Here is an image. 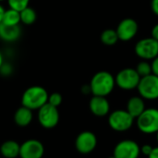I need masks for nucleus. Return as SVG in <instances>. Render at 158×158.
<instances>
[{"mask_svg":"<svg viewBox=\"0 0 158 158\" xmlns=\"http://www.w3.org/2000/svg\"><path fill=\"white\" fill-rule=\"evenodd\" d=\"M89 85L93 96L107 97L113 92L115 87V81L111 73L107 71H100L92 76Z\"/></svg>","mask_w":158,"mask_h":158,"instance_id":"1","label":"nucleus"},{"mask_svg":"<svg viewBox=\"0 0 158 158\" xmlns=\"http://www.w3.org/2000/svg\"><path fill=\"white\" fill-rule=\"evenodd\" d=\"M48 93L41 86H32L24 90L22 96V105L32 111L38 110L48 102Z\"/></svg>","mask_w":158,"mask_h":158,"instance_id":"2","label":"nucleus"},{"mask_svg":"<svg viewBox=\"0 0 158 158\" xmlns=\"http://www.w3.org/2000/svg\"><path fill=\"white\" fill-rule=\"evenodd\" d=\"M139 130L143 134H155L158 131V109L146 108L137 118Z\"/></svg>","mask_w":158,"mask_h":158,"instance_id":"3","label":"nucleus"},{"mask_svg":"<svg viewBox=\"0 0 158 158\" xmlns=\"http://www.w3.org/2000/svg\"><path fill=\"white\" fill-rule=\"evenodd\" d=\"M137 89L143 100L152 101L158 99V76L151 73L140 77Z\"/></svg>","mask_w":158,"mask_h":158,"instance_id":"4","label":"nucleus"},{"mask_svg":"<svg viewBox=\"0 0 158 158\" xmlns=\"http://www.w3.org/2000/svg\"><path fill=\"white\" fill-rule=\"evenodd\" d=\"M134 120L127 110H115L109 114L108 124L113 130L124 132L131 128Z\"/></svg>","mask_w":158,"mask_h":158,"instance_id":"5","label":"nucleus"},{"mask_svg":"<svg viewBox=\"0 0 158 158\" xmlns=\"http://www.w3.org/2000/svg\"><path fill=\"white\" fill-rule=\"evenodd\" d=\"M140 76L133 68H124L119 71L114 77L115 85L123 90L137 89Z\"/></svg>","mask_w":158,"mask_h":158,"instance_id":"6","label":"nucleus"},{"mask_svg":"<svg viewBox=\"0 0 158 158\" xmlns=\"http://www.w3.org/2000/svg\"><path fill=\"white\" fill-rule=\"evenodd\" d=\"M37 111V119L42 127L50 129L55 127L59 124L60 113L58 107H55L47 102Z\"/></svg>","mask_w":158,"mask_h":158,"instance_id":"7","label":"nucleus"},{"mask_svg":"<svg viewBox=\"0 0 158 158\" xmlns=\"http://www.w3.org/2000/svg\"><path fill=\"white\" fill-rule=\"evenodd\" d=\"M136 55L144 60H152L158 56V41L152 37L142 38L139 40L135 46Z\"/></svg>","mask_w":158,"mask_h":158,"instance_id":"8","label":"nucleus"},{"mask_svg":"<svg viewBox=\"0 0 158 158\" xmlns=\"http://www.w3.org/2000/svg\"><path fill=\"white\" fill-rule=\"evenodd\" d=\"M113 155L115 158H139L140 146L135 140L124 139L114 146Z\"/></svg>","mask_w":158,"mask_h":158,"instance_id":"9","label":"nucleus"},{"mask_svg":"<svg viewBox=\"0 0 158 158\" xmlns=\"http://www.w3.org/2000/svg\"><path fill=\"white\" fill-rule=\"evenodd\" d=\"M97 144L98 139L96 135L89 130H85L79 133L74 141L75 149L78 152L82 154H89L92 152L97 147Z\"/></svg>","mask_w":158,"mask_h":158,"instance_id":"10","label":"nucleus"},{"mask_svg":"<svg viewBox=\"0 0 158 158\" xmlns=\"http://www.w3.org/2000/svg\"><path fill=\"white\" fill-rule=\"evenodd\" d=\"M45 153L43 143L35 139H29L20 144L21 158H42Z\"/></svg>","mask_w":158,"mask_h":158,"instance_id":"11","label":"nucleus"},{"mask_svg":"<svg viewBox=\"0 0 158 158\" xmlns=\"http://www.w3.org/2000/svg\"><path fill=\"white\" fill-rule=\"evenodd\" d=\"M138 30L139 25L137 22L131 18L122 20L117 25V28L115 29L118 39L124 42H127L133 39L136 36Z\"/></svg>","mask_w":158,"mask_h":158,"instance_id":"12","label":"nucleus"},{"mask_svg":"<svg viewBox=\"0 0 158 158\" xmlns=\"http://www.w3.org/2000/svg\"><path fill=\"white\" fill-rule=\"evenodd\" d=\"M90 112L98 117L106 116L110 112V103L106 97L92 96L89 103Z\"/></svg>","mask_w":158,"mask_h":158,"instance_id":"13","label":"nucleus"},{"mask_svg":"<svg viewBox=\"0 0 158 158\" xmlns=\"http://www.w3.org/2000/svg\"><path fill=\"white\" fill-rule=\"evenodd\" d=\"M22 35V31L19 25L9 26L4 23H0V38L6 42H15Z\"/></svg>","mask_w":158,"mask_h":158,"instance_id":"14","label":"nucleus"},{"mask_svg":"<svg viewBox=\"0 0 158 158\" xmlns=\"http://www.w3.org/2000/svg\"><path fill=\"white\" fill-rule=\"evenodd\" d=\"M33 111L30 110L29 108L25 106H21L20 108L17 109V111L14 114L13 119L15 124L18 127H25L31 124L33 121Z\"/></svg>","mask_w":158,"mask_h":158,"instance_id":"15","label":"nucleus"},{"mask_svg":"<svg viewBox=\"0 0 158 158\" xmlns=\"http://www.w3.org/2000/svg\"><path fill=\"white\" fill-rule=\"evenodd\" d=\"M145 103L144 100L140 96H134L131 97L127 103V113L136 119L144 110H145Z\"/></svg>","mask_w":158,"mask_h":158,"instance_id":"16","label":"nucleus"},{"mask_svg":"<svg viewBox=\"0 0 158 158\" xmlns=\"http://www.w3.org/2000/svg\"><path fill=\"white\" fill-rule=\"evenodd\" d=\"M0 153L3 158H17L20 154V144L12 139L6 140L0 146Z\"/></svg>","mask_w":158,"mask_h":158,"instance_id":"17","label":"nucleus"},{"mask_svg":"<svg viewBox=\"0 0 158 158\" xmlns=\"http://www.w3.org/2000/svg\"><path fill=\"white\" fill-rule=\"evenodd\" d=\"M20 23H21V17L19 11L12 9H9L5 10L2 23L9 26H17L20 24Z\"/></svg>","mask_w":158,"mask_h":158,"instance_id":"18","label":"nucleus"},{"mask_svg":"<svg viewBox=\"0 0 158 158\" xmlns=\"http://www.w3.org/2000/svg\"><path fill=\"white\" fill-rule=\"evenodd\" d=\"M20 17H21V23H23L25 25H32L35 23L37 15L35 10L28 6L22 11H20Z\"/></svg>","mask_w":158,"mask_h":158,"instance_id":"19","label":"nucleus"},{"mask_svg":"<svg viewBox=\"0 0 158 158\" xmlns=\"http://www.w3.org/2000/svg\"><path fill=\"white\" fill-rule=\"evenodd\" d=\"M118 40L116 31L114 29H106L101 35V41L105 46H114Z\"/></svg>","mask_w":158,"mask_h":158,"instance_id":"20","label":"nucleus"},{"mask_svg":"<svg viewBox=\"0 0 158 158\" xmlns=\"http://www.w3.org/2000/svg\"><path fill=\"white\" fill-rule=\"evenodd\" d=\"M135 70H136V72L138 73V74L140 77H143V76H146V75L152 73V66H151V63H149L146 60H142V61L139 62L137 64Z\"/></svg>","mask_w":158,"mask_h":158,"instance_id":"21","label":"nucleus"},{"mask_svg":"<svg viewBox=\"0 0 158 158\" xmlns=\"http://www.w3.org/2000/svg\"><path fill=\"white\" fill-rule=\"evenodd\" d=\"M10 9L15 10L17 11H22L29 6L30 0H7Z\"/></svg>","mask_w":158,"mask_h":158,"instance_id":"22","label":"nucleus"},{"mask_svg":"<svg viewBox=\"0 0 158 158\" xmlns=\"http://www.w3.org/2000/svg\"><path fill=\"white\" fill-rule=\"evenodd\" d=\"M62 102V96L60 93L59 92H53L51 94H48V103L55 106V107H59Z\"/></svg>","mask_w":158,"mask_h":158,"instance_id":"23","label":"nucleus"},{"mask_svg":"<svg viewBox=\"0 0 158 158\" xmlns=\"http://www.w3.org/2000/svg\"><path fill=\"white\" fill-rule=\"evenodd\" d=\"M0 73H1L3 75L5 76H8L10 74H11L12 73V66L10 64H8V63H3L1 68H0Z\"/></svg>","mask_w":158,"mask_h":158,"instance_id":"24","label":"nucleus"},{"mask_svg":"<svg viewBox=\"0 0 158 158\" xmlns=\"http://www.w3.org/2000/svg\"><path fill=\"white\" fill-rule=\"evenodd\" d=\"M152 148H153V147H152V145H150V144H144V145H142V146L140 147V153H142L143 155L148 156V155L151 153Z\"/></svg>","mask_w":158,"mask_h":158,"instance_id":"25","label":"nucleus"},{"mask_svg":"<svg viewBox=\"0 0 158 158\" xmlns=\"http://www.w3.org/2000/svg\"><path fill=\"white\" fill-rule=\"evenodd\" d=\"M151 66H152V73L158 76V56H156L154 59H152Z\"/></svg>","mask_w":158,"mask_h":158,"instance_id":"26","label":"nucleus"},{"mask_svg":"<svg viewBox=\"0 0 158 158\" xmlns=\"http://www.w3.org/2000/svg\"><path fill=\"white\" fill-rule=\"evenodd\" d=\"M151 9L152 12L158 16V0H152L151 2Z\"/></svg>","mask_w":158,"mask_h":158,"instance_id":"27","label":"nucleus"},{"mask_svg":"<svg viewBox=\"0 0 158 158\" xmlns=\"http://www.w3.org/2000/svg\"><path fill=\"white\" fill-rule=\"evenodd\" d=\"M151 34H152V36H151V37H152L153 39H155L156 41H158V23L155 24V25L152 27Z\"/></svg>","mask_w":158,"mask_h":158,"instance_id":"28","label":"nucleus"},{"mask_svg":"<svg viewBox=\"0 0 158 158\" xmlns=\"http://www.w3.org/2000/svg\"><path fill=\"white\" fill-rule=\"evenodd\" d=\"M148 158H158V146L153 147L151 153L147 156Z\"/></svg>","mask_w":158,"mask_h":158,"instance_id":"29","label":"nucleus"},{"mask_svg":"<svg viewBox=\"0 0 158 158\" xmlns=\"http://www.w3.org/2000/svg\"><path fill=\"white\" fill-rule=\"evenodd\" d=\"M81 91H82V93H83V94H85V95L90 94V93H91V91H90L89 85H85V86H83V87H82V89H81Z\"/></svg>","mask_w":158,"mask_h":158,"instance_id":"30","label":"nucleus"},{"mask_svg":"<svg viewBox=\"0 0 158 158\" xmlns=\"http://www.w3.org/2000/svg\"><path fill=\"white\" fill-rule=\"evenodd\" d=\"M5 8L0 4V23H2V20H3V17H4V13H5Z\"/></svg>","mask_w":158,"mask_h":158,"instance_id":"31","label":"nucleus"},{"mask_svg":"<svg viewBox=\"0 0 158 158\" xmlns=\"http://www.w3.org/2000/svg\"><path fill=\"white\" fill-rule=\"evenodd\" d=\"M4 63V57H3V54L0 51V68H1L2 64Z\"/></svg>","mask_w":158,"mask_h":158,"instance_id":"32","label":"nucleus"},{"mask_svg":"<svg viewBox=\"0 0 158 158\" xmlns=\"http://www.w3.org/2000/svg\"><path fill=\"white\" fill-rule=\"evenodd\" d=\"M155 134H156V140H157V142H158V131H157Z\"/></svg>","mask_w":158,"mask_h":158,"instance_id":"33","label":"nucleus"},{"mask_svg":"<svg viewBox=\"0 0 158 158\" xmlns=\"http://www.w3.org/2000/svg\"><path fill=\"white\" fill-rule=\"evenodd\" d=\"M109 158H115V157H114V155H112V156H110V157H109Z\"/></svg>","mask_w":158,"mask_h":158,"instance_id":"34","label":"nucleus"},{"mask_svg":"<svg viewBox=\"0 0 158 158\" xmlns=\"http://www.w3.org/2000/svg\"><path fill=\"white\" fill-rule=\"evenodd\" d=\"M3 1H6V0H0V3H1V2H3Z\"/></svg>","mask_w":158,"mask_h":158,"instance_id":"35","label":"nucleus"},{"mask_svg":"<svg viewBox=\"0 0 158 158\" xmlns=\"http://www.w3.org/2000/svg\"><path fill=\"white\" fill-rule=\"evenodd\" d=\"M0 158H3V157H0Z\"/></svg>","mask_w":158,"mask_h":158,"instance_id":"36","label":"nucleus"}]
</instances>
